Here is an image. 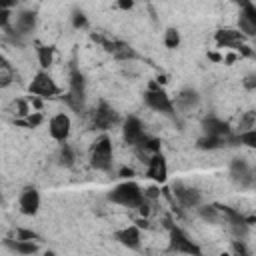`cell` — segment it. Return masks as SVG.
<instances>
[{
	"label": "cell",
	"instance_id": "6da1fadb",
	"mask_svg": "<svg viewBox=\"0 0 256 256\" xmlns=\"http://www.w3.org/2000/svg\"><path fill=\"white\" fill-rule=\"evenodd\" d=\"M108 202L112 204H118V206H124V208H138L142 202H144V192L140 188L138 182H134L132 178L116 184L110 192H108Z\"/></svg>",
	"mask_w": 256,
	"mask_h": 256
},
{
	"label": "cell",
	"instance_id": "7a4b0ae2",
	"mask_svg": "<svg viewBox=\"0 0 256 256\" xmlns=\"http://www.w3.org/2000/svg\"><path fill=\"white\" fill-rule=\"evenodd\" d=\"M88 160H90V166L94 170H100V172H110L112 170L114 148H112V138L108 134H102L100 138H96L92 142L90 152H88Z\"/></svg>",
	"mask_w": 256,
	"mask_h": 256
},
{
	"label": "cell",
	"instance_id": "3957f363",
	"mask_svg": "<svg viewBox=\"0 0 256 256\" xmlns=\"http://www.w3.org/2000/svg\"><path fill=\"white\" fill-rule=\"evenodd\" d=\"M144 102L150 110L162 114V116H168L172 120H176V106H174V100L168 96V92L158 84V82H150L148 90L144 92Z\"/></svg>",
	"mask_w": 256,
	"mask_h": 256
},
{
	"label": "cell",
	"instance_id": "277c9868",
	"mask_svg": "<svg viewBox=\"0 0 256 256\" xmlns=\"http://www.w3.org/2000/svg\"><path fill=\"white\" fill-rule=\"evenodd\" d=\"M64 104L70 106L74 112H82L84 110V100H86V78L80 72V68L76 64L70 66V88L68 94L62 96Z\"/></svg>",
	"mask_w": 256,
	"mask_h": 256
},
{
	"label": "cell",
	"instance_id": "5b68a950",
	"mask_svg": "<svg viewBox=\"0 0 256 256\" xmlns=\"http://www.w3.org/2000/svg\"><path fill=\"white\" fill-rule=\"evenodd\" d=\"M166 222V228H168V236H170V246H168V250L170 252H176V254H194V256H200L202 254V250L188 238V234L180 228V226H176L172 220H164Z\"/></svg>",
	"mask_w": 256,
	"mask_h": 256
},
{
	"label": "cell",
	"instance_id": "8992f818",
	"mask_svg": "<svg viewBox=\"0 0 256 256\" xmlns=\"http://www.w3.org/2000/svg\"><path fill=\"white\" fill-rule=\"evenodd\" d=\"M28 92H30L32 96L42 98V100H46V98H56V96L62 94L60 86L54 82V78L48 74V70H38V72L34 74L32 82L28 84Z\"/></svg>",
	"mask_w": 256,
	"mask_h": 256
},
{
	"label": "cell",
	"instance_id": "52a82bcc",
	"mask_svg": "<svg viewBox=\"0 0 256 256\" xmlns=\"http://www.w3.org/2000/svg\"><path fill=\"white\" fill-rule=\"evenodd\" d=\"M170 192H172V196H174V200H176V204H178L180 208H198V206L202 204V194H200V190L194 188V186H188V184H184V182H180V180L172 182Z\"/></svg>",
	"mask_w": 256,
	"mask_h": 256
},
{
	"label": "cell",
	"instance_id": "ba28073f",
	"mask_svg": "<svg viewBox=\"0 0 256 256\" xmlns=\"http://www.w3.org/2000/svg\"><path fill=\"white\" fill-rule=\"evenodd\" d=\"M148 134H146V130H144V124H142V120L138 118V116H126L124 120H122V138H124V142L128 144V146H138L144 138H146Z\"/></svg>",
	"mask_w": 256,
	"mask_h": 256
},
{
	"label": "cell",
	"instance_id": "9c48e42d",
	"mask_svg": "<svg viewBox=\"0 0 256 256\" xmlns=\"http://www.w3.org/2000/svg\"><path fill=\"white\" fill-rule=\"evenodd\" d=\"M90 120H92V126L98 128V130H108L112 126H116L120 122V116L116 114V110L112 106H108L106 102H98V106L92 110L90 114Z\"/></svg>",
	"mask_w": 256,
	"mask_h": 256
},
{
	"label": "cell",
	"instance_id": "30bf717a",
	"mask_svg": "<svg viewBox=\"0 0 256 256\" xmlns=\"http://www.w3.org/2000/svg\"><path fill=\"white\" fill-rule=\"evenodd\" d=\"M230 178L240 188H252L254 186V170L244 158H234L230 162Z\"/></svg>",
	"mask_w": 256,
	"mask_h": 256
},
{
	"label": "cell",
	"instance_id": "8fae6325",
	"mask_svg": "<svg viewBox=\"0 0 256 256\" xmlns=\"http://www.w3.org/2000/svg\"><path fill=\"white\" fill-rule=\"evenodd\" d=\"M72 132V120L66 112H58L48 120V134L56 142H68Z\"/></svg>",
	"mask_w": 256,
	"mask_h": 256
},
{
	"label": "cell",
	"instance_id": "7c38bea8",
	"mask_svg": "<svg viewBox=\"0 0 256 256\" xmlns=\"http://www.w3.org/2000/svg\"><path fill=\"white\" fill-rule=\"evenodd\" d=\"M146 176L150 180H154L156 184H164L168 180V162H166L162 150L152 154V156H148V160H146Z\"/></svg>",
	"mask_w": 256,
	"mask_h": 256
},
{
	"label": "cell",
	"instance_id": "4fadbf2b",
	"mask_svg": "<svg viewBox=\"0 0 256 256\" xmlns=\"http://www.w3.org/2000/svg\"><path fill=\"white\" fill-rule=\"evenodd\" d=\"M40 192L34 186H26L18 194V208L24 216H36L40 210Z\"/></svg>",
	"mask_w": 256,
	"mask_h": 256
},
{
	"label": "cell",
	"instance_id": "5bb4252c",
	"mask_svg": "<svg viewBox=\"0 0 256 256\" xmlns=\"http://www.w3.org/2000/svg\"><path fill=\"white\" fill-rule=\"evenodd\" d=\"M36 22H38L36 12H32V10H22V12L16 16L14 26L8 28V32H10V34H16V36H26V34L34 32Z\"/></svg>",
	"mask_w": 256,
	"mask_h": 256
},
{
	"label": "cell",
	"instance_id": "9a60e30c",
	"mask_svg": "<svg viewBox=\"0 0 256 256\" xmlns=\"http://www.w3.org/2000/svg\"><path fill=\"white\" fill-rule=\"evenodd\" d=\"M114 238L128 250H140V244H142V234H140V226L132 224V226H126L122 230H116L114 232Z\"/></svg>",
	"mask_w": 256,
	"mask_h": 256
},
{
	"label": "cell",
	"instance_id": "2e32d148",
	"mask_svg": "<svg viewBox=\"0 0 256 256\" xmlns=\"http://www.w3.org/2000/svg\"><path fill=\"white\" fill-rule=\"evenodd\" d=\"M238 30H240L246 38H252V36L256 34V6H254L252 2L240 8Z\"/></svg>",
	"mask_w": 256,
	"mask_h": 256
},
{
	"label": "cell",
	"instance_id": "e0dca14e",
	"mask_svg": "<svg viewBox=\"0 0 256 256\" xmlns=\"http://www.w3.org/2000/svg\"><path fill=\"white\" fill-rule=\"evenodd\" d=\"M214 40L218 44V48H238L246 36L240 32V30H232V28H220L216 34H214Z\"/></svg>",
	"mask_w": 256,
	"mask_h": 256
},
{
	"label": "cell",
	"instance_id": "ac0fdd59",
	"mask_svg": "<svg viewBox=\"0 0 256 256\" xmlns=\"http://www.w3.org/2000/svg\"><path fill=\"white\" fill-rule=\"evenodd\" d=\"M202 130H204V134H212V136H222V138H228L230 134H232V130H230V126H228V122H224V120H220L218 116H206L204 120H202Z\"/></svg>",
	"mask_w": 256,
	"mask_h": 256
},
{
	"label": "cell",
	"instance_id": "d6986e66",
	"mask_svg": "<svg viewBox=\"0 0 256 256\" xmlns=\"http://www.w3.org/2000/svg\"><path fill=\"white\" fill-rule=\"evenodd\" d=\"M4 246L10 250V252H16V254H22V256H28V254H36L40 252V246L36 240H22V238H8L4 240Z\"/></svg>",
	"mask_w": 256,
	"mask_h": 256
},
{
	"label": "cell",
	"instance_id": "ffe728a7",
	"mask_svg": "<svg viewBox=\"0 0 256 256\" xmlns=\"http://www.w3.org/2000/svg\"><path fill=\"white\" fill-rule=\"evenodd\" d=\"M198 102H200V96H198V92H196L194 88H182V90L176 94V102H174V106H176V110L188 112V110L196 108Z\"/></svg>",
	"mask_w": 256,
	"mask_h": 256
},
{
	"label": "cell",
	"instance_id": "44dd1931",
	"mask_svg": "<svg viewBox=\"0 0 256 256\" xmlns=\"http://www.w3.org/2000/svg\"><path fill=\"white\" fill-rule=\"evenodd\" d=\"M226 144H230V136L228 138H222V136H212V134H204L196 146L200 150H218V148H224Z\"/></svg>",
	"mask_w": 256,
	"mask_h": 256
},
{
	"label": "cell",
	"instance_id": "7402d4cb",
	"mask_svg": "<svg viewBox=\"0 0 256 256\" xmlns=\"http://www.w3.org/2000/svg\"><path fill=\"white\" fill-rule=\"evenodd\" d=\"M58 164L64 166V168H72L74 162H76V154H74V148L68 144V142H60V148H58V156H56Z\"/></svg>",
	"mask_w": 256,
	"mask_h": 256
},
{
	"label": "cell",
	"instance_id": "603a6c76",
	"mask_svg": "<svg viewBox=\"0 0 256 256\" xmlns=\"http://www.w3.org/2000/svg\"><path fill=\"white\" fill-rule=\"evenodd\" d=\"M36 56H38V64L42 70L50 68L54 62V48L46 46V44H36Z\"/></svg>",
	"mask_w": 256,
	"mask_h": 256
},
{
	"label": "cell",
	"instance_id": "cb8c5ba5",
	"mask_svg": "<svg viewBox=\"0 0 256 256\" xmlns=\"http://www.w3.org/2000/svg\"><path fill=\"white\" fill-rule=\"evenodd\" d=\"M198 214H200V218L202 220H206V222H210V224H216V222H220L222 220V214H220V210H218V206L216 204H200L198 206Z\"/></svg>",
	"mask_w": 256,
	"mask_h": 256
},
{
	"label": "cell",
	"instance_id": "d4e9b609",
	"mask_svg": "<svg viewBox=\"0 0 256 256\" xmlns=\"http://www.w3.org/2000/svg\"><path fill=\"white\" fill-rule=\"evenodd\" d=\"M164 46L170 50H176L180 46V32L176 28H168L164 32Z\"/></svg>",
	"mask_w": 256,
	"mask_h": 256
},
{
	"label": "cell",
	"instance_id": "484cf974",
	"mask_svg": "<svg viewBox=\"0 0 256 256\" xmlns=\"http://www.w3.org/2000/svg\"><path fill=\"white\" fill-rule=\"evenodd\" d=\"M70 20H72V26H74L76 30H86V28H88V16H86L82 10H78V8L72 12Z\"/></svg>",
	"mask_w": 256,
	"mask_h": 256
},
{
	"label": "cell",
	"instance_id": "4316f807",
	"mask_svg": "<svg viewBox=\"0 0 256 256\" xmlns=\"http://www.w3.org/2000/svg\"><path fill=\"white\" fill-rule=\"evenodd\" d=\"M254 122H256V116H254V112H246L244 116H240V120H238V132H244V130H250V128H254Z\"/></svg>",
	"mask_w": 256,
	"mask_h": 256
},
{
	"label": "cell",
	"instance_id": "83f0119b",
	"mask_svg": "<svg viewBox=\"0 0 256 256\" xmlns=\"http://www.w3.org/2000/svg\"><path fill=\"white\" fill-rule=\"evenodd\" d=\"M14 114L16 116H20V118H26L28 114H30V104L26 102V100H22V98H18L16 102H14Z\"/></svg>",
	"mask_w": 256,
	"mask_h": 256
},
{
	"label": "cell",
	"instance_id": "f1b7e54d",
	"mask_svg": "<svg viewBox=\"0 0 256 256\" xmlns=\"http://www.w3.org/2000/svg\"><path fill=\"white\" fill-rule=\"evenodd\" d=\"M16 238H22V240H40V236L34 232V230H30V228H16Z\"/></svg>",
	"mask_w": 256,
	"mask_h": 256
},
{
	"label": "cell",
	"instance_id": "f546056e",
	"mask_svg": "<svg viewBox=\"0 0 256 256\" xmlns=\"http://www.w3.org/2000/svg\"><path fill=\"white\" fill-rule=\"evenodd\" d=\"M12 68L10 70H0V88H6L12 84Z\"/></svg>",
	"mask_w": 256,
	"mask_h": 256
},
{
	"label": "cell",
	"instance_id": "4dcf8cb0",
	"mask_svg": "<svg viewBox=\"0 0 256 256\" xmlns=\"http://www.w3.org/2000/svg\"><path fill=\"white\" fill-rule=\"evenodd\" d=\"M236 50H238V54L244 56V58H254V50H252V46H248L246 42H242Z\"/></svg>",
	"mask_w": 256,
	"mask_h": 256
},
{
	"label": "cell",
	"instance_id": "1f68e13d",
	"mask_svg": "<svg viewBox=\"0 0 256 256\" xmlns=\"http://www.w3.org/2000/svg\"><path fill=\"white\" fill-rule=\"evenodd\" d=\"M12 18V10H0V28H8Z\"/></svg>",
	"mask_w": 256,
	"mask_h": 256
},
{
	"label": "cell",
	"instance_id": "d6a6232c",
	"mask_svg": "<svg viewBox=\"0 0 256 256\" xmlns=\"http://www.w3.org/2000/svg\"><path fill=\"white\" fill-rule=\"evenodd\" d=\"M142 192H144V198L146 200H158L160 198V188H156V186H152L148 190H142Z\"/></svg>",
	"mask_w": 256,
	"mask_h": 256
},
{
	"label": "cell",
	"instance_id": "836d02e7",
	"mask_svg": "<svg viewBox=\"0 0 256 256\" xmlns=\"http://www.w3.org/2000/svg\"><path fill=\"white\" fill-rule=\"evenodd\" d=\"M234 252H236V254H242V256H246V254H248V250H246V246H244L242 238L234 240Z\"/></svg>",
	"mask_w": 256,
	"mask_h": 256
},
{
	"label": "cell",
	"instance_id": "e575fe53",
	"mask_svg": "<svg viewBox=\"0 0 256 256\" xmlns=\"http://www.w3.org/2000/svg\"><path fill=\"white\" fill-rule=\"evenodd\" d=\"M116 6L120 10H132L134 8V0H116Z\"/></svg>",
	"mask_w": 256,
	"mask_h": 256
},
{
	"label": "cell",
	"instance_id": "d590c367",
	"mask_svg": "<svg viewBox=\"0 0 256 256\" xmlns=\"http://www.w3.org/2000/svg\"><path fill=\"white\" fill-rule=\"evenodd\" d=\"M118 176H120V178H124V180H128V178H132V176H134V170H132V168L122 166V168H120V172H118Z\"/></svg>",
	"mask_w": 256,
	"mask_h": 256
},
{
	"label": "cell",
	"instance_id": "8d00e7d4",
	"mask_svg": "<svg viewBox=\"0 0 256 256\" xmlns=\"http://www.w3.org/2000/svg\"><path fill=\"white\" fill-rule=\"evenodd\" d=\"M18 4V0H0V10H12Z\"/></svg>",
	"mask_w": 256,
	"mask_h": 256
},
{
	"label": "cell",
	"instance_id": "74e56055",
	"mask_svg": "<svg viewBox=\"0 0 256 256\" xmlns=\"http://www.w3.org/2000/svg\"><path fill=\"white\" fill-rule=\"evenodd\" d=\"M0 70H10V62L6 60L4 54H0Z\"/></svg>",
	"mask_w": 256,
	"mask_h": 256
},
{
	"label": "cell",
	"instance_id": "f35d334b",
	"mask_svg": "<svg viewBox=\"0 0 256 256\" xmlns=\"http://www.w3.org/2000/svg\"><path fill=\"white\" fill-rule=\"evenodd\" d=\"M32 106H34L36 110H40V108H42V98H38V96H32Z\"/></svg>",
	"mask_w": 256,
	"mask_h": 256
},
{
	"label": "cell",
	"instance_id": "ab89813d",
	"mask_svg": "<svg viewBox=\"0 0 256 256\" xmlns=\"http://www.w3.org/2000/svg\"><path fill=\"white\" fill-rule=\"evenodd\" d=\"M254 78H256V76H254V74H250V76H246V82H244V84H246V86H248V88H250V90H252V88H254Z\"/></svg>",
	"mask_w": 256,
	"mask_h": 256
},
{
	"label": "cell",
	"instance_id": "60d3db41",
	"mask_svg": "<svg viewBox=\"0 0 256 256\" xmlns=\"http://www.w3.org/2000/svg\"><path fill=\"white\" fill-rule=\"evenodd\" d=\"M222 60H224L226 64H232V62L236 60V54H226V56H222Z\"/></svg>",
	"mask_w": 256,
	"mask_h": 256
},
{
	"label": "cell",
	"instance_id": "b9f144b4",
	"mask_svg": "<svg viewBox=\"0 0 256 256\" xmlns=\"http://www.w3.org/2000/svg\"><path fill=\"white\" fill-rule=\"evenodd\" d=\"M208 58H210V60H214V62H220V60H222V56H220V54H216V52H210V54H208Z\"/></svg>",
	"mask_w": 256,
	"mask_h": 256
},
{
	"label": "cell",
	"instance_id": "7bdbcfd3",
	"mask_svg": "<svg viewBox=\"0 0 256 256\" xmlns=\"http://www.w3.org/2000/svg\"><path fill=\"white\" fill-rule=\"evenodd\" d=\"M232 2H234V4H238V6L242 8V6H246V4H250L252 0H232Z\"/></svg>",
	"mask_w": 256,
	"mask_h": 256
}]
</instances>
